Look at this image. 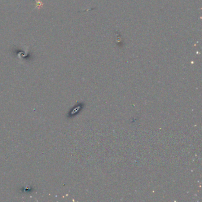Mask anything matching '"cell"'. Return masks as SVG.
<instances>
[{
  "instance_id": "cell-1",
  "label": "cell",
  "mask_w": 202,
  "mask_h": 202,
  "mask_svg": "<svg viewBox=\"0 0 202 202\" xmlns=\"http://www.w3.org/2000/svg\"><path fill=\"white\" fill-rule=\"evenodd\" d=\"M43 6V4L42 2H41L40 0H38L37 1V4H36V7H38V8H41V7H42Z\"/></svg>"
}]
</instances>
